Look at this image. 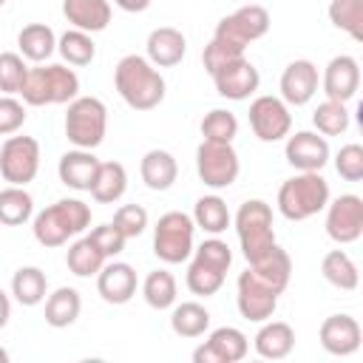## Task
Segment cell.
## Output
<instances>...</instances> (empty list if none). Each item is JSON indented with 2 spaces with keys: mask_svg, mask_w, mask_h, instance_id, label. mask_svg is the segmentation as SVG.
I'll list each match as a JSON object with an SVG mask.
<instances>
[{
  "mask_svg": "<svg viewBox=\"0 0 363 363\" xmlns=\"http://www.w3.org/2000/svg\"><path fill=\"white\" fill-rule=\"evenodd\" d=\"M113 85L133 111H153L164 99V77L142 54H125L113 68Z\"/></svg>",
  "mask_w": 363,
  "mask_h": 363,
  "instance_id": "cell-1",
  "label": "cell"
},
{
  "mask_svg": "<svg viewBox=\"0 0 363 363\" xmlns=\"http://www.w3.org/2000/svg\"><path fill=\"white\" fill-rule=\"evenodd\" d=\"M275 204L286 221H306L329 204V182L318 170H298L278 187Z\"/></svg>",
  "mask_w": 363,
  "mask_h": 363,
  "instance_id": "cell-2",
  "label": "cell"
},
{
  "mask_svg": "<svg viewBox=\"0 0 363 363\" xmlns=\"http://www.w3.org/2000/svg\"><path fill=\"white\" fill-rule=\"evenodd\" d=\"M79 94V77L74 74V68L57 65V62H37L34 68H28L20 96L26 105L43 108V105H65Z\"/></svg>",
  "mask_w": 363,
  "mask_h": 363,
  "instance_id": "cell-3",
  "label": "cell"
},
{
  "mask_svg": "<svg viewBox=\"0 0 363 363\" xmlns=\"http://www.w3.org/2000/svg\"><path fill=\"white\" fill-rule=\"evenodd\" d=\"M91 224V207L79 199H60L34 216V238L43 247H62L71 235H79Z\"/></svg>",
  "mask_w": 363,
  "mask_h": 363,
  "instance_id": "cell-4",
  "label": "cell"
},
{
  "mask_svg": "<svg viewBox=\"0 0 363 363\" xmlns=\"http://www.w3.org/2000/svg\"><path fill=\"white\" fill-rule=\"evenodd\" d=\"M233 264V250L221 238H207L193 250V261L187 267V289L193 295H216L224 286L227 269Z\"/></svg>",
  "mask_w": 363,
  "mask_h": 363,
  "instance_id": "cell-5",
  "label": "cell"
},
{
  "mask_svg": "<svg viewBox=\"0 0 363 363\" xmlns=\"http://www.w3.org/2000/svg\"><path fill=\"white\" fill-rule=\"evenodd\" d=\"M108 130V108L96 96H74L65 111V136L74 147L94 150Z\"/></svg>",
  "mask_w": 363,
  "mask_h": 363,
  "instance_id": "cell-6",
  "label": "cell"
},
{
  "mask_svg": "<svg viewBox=\"0 0 363 363\" xmlns=\"http://www.w3.org/2000/svg\"><path fill=\"white\" fill-rule=\"evenodd\" d=\"M235 233L241 244V255L247 264L258 261L272 244H275V230H272V207L261 199H250L238 207L235 213Z\"/></svg>",
  "mask_w": 363,
  "mask_h": 363,
  "instance_id": "cell-7",
  "label": "cell"
},
{
  "mask_svg": "<svg viewBox=\"0 0 363 363\" xmlns=\"http://www.w3.org/2000/svg\"><path fill=\"white\" fill-rule=\"evenodd\" d=\"M193 216L170 210L164 216H159L156 227H153V252L159 261L164 264H182L190 258L193 252Z\"/></svg>",
  "mask_w": 363,
  "mask_h": 363,
  "instance_id": "cell-8",
  "label": "cell"
},
{
  "mask_svg": "<svg viewBox=\"0 0 363 363\" xmlns=\"http://www.w3.org/2000/svg\"><path fill=\"white\" fill-rule=\"evenodd\" d=\"M196 173L213 190L230 187L241 173V162H238V153H235L233 142L201 139V145L196 147Z\"/></svg>",
  "mask_w": 363,
  "mask_h": 363,
  "instance_id": "cell-9",
  "label": "cell"
},
{
  "mask_svg": "<svg viewBox=\"0 0 363 363\" xmlns=\"http://www.w3.org/2000/svg\"><path fill=\"white\" fill-rule=\"evenodd\" d=\"M267 31H269V11L264 6L250 3V6H241L233 14L221 17L213 31V40H218L235 51H244L252 40H261Z\"/></svg>",
  "mask_w": 363,
  "mask_h": 363,
  "instance_id": "cell-10",
  "label": "cell"
},
{
  "mask_svg": "<svg viewBox=\"0 0 363 363\" xmlns=\"http://www.w3.org/2000/svg\"><path fill=\"white\" fill-rule=\"evenodd\" d=\"M40 170V142L34 136H9L0 147V176L9 184L26 187Z\"/></svg>",
  "mask_w": 363,
  "mask_h": 363,
  "instance_id": "cell-11",
  "label": "cell"
},
{
  "mask_svg": "<svg viewBox=\"0 0 363 363\" xmlns=\"http://www.w3.org/2000/svg\"><path fill=\"white\" fill-rule=\"evenodd\" d=\"M250 128L261 142H281L292 130L289 105L281 96H255L250 102Z\"/></svg>",
  "mask_w": 363,
  "mask_h": 363,
  "instance_id": "cell-12",
  "label": "cell"
},
{
  "mask_svg": "<svg viewBox=\"0 0 363 363\" xmlns=\"http://www.w3.org/2000/svg\"><path fill=\"white\" fill-rule=\"evenodd\" d=\"M326 235L335 244H354L363 235V199L354 193H343L332 199L326 207Z\"/></svg>",
  "mask_w": 363,
  "mask_h": 363,
  "instance_id": "cell-13",
  "label": "cell"
},
{
  "mask_svg": "<svg viewBox=\"0 0 363 363\" xmlns=\"http://www.w3.org/2000/svg\"><path fill=\"white\" fill-rule=\"evenodd\" d=\"M235 303H238L241 318L252 323H264L278 309V292L269 289L252 269H244L235 281Z\"/></svg>",
  "mask_w": 363,
  "mask_h": 363,
  "instance_id": "cell-14",
  "label": "cell"
},
{
  "mask_svg": "<svg viewBox=\"0 0 363 363\" xmlns=\"http://www.w3.org/2000/svg\"><path fill=\"white\" fill-rule=\"evenodd\" d=\"M210 77H213V85H216L218 96L233 99V102H241V99L252 96L261 85V74L247 57H235V60L224 62Z\"/></svg>",
  "mask_w": 363,
  "mask_h": 363,
  "instance_id": "cell-15",
  "label": "cell"
},
{
  "mask_svg": "<svg viewBox=\"0 0 363 363\" xmlns=\"http://www.w3.org/2000/svg\"><path fill=\"white\" fill-rule=\"evenodd\" d=\"M250 352V340L241 329L235 326H221L213 329L210 337L193 352L196 363H238Z\"/></svg>",
  "mask_w": 363,
  "mask_h": 363,
  "instance_id": "cell-16",
  "label": "cell"
},
{
  "mask_svg": "<svg viewBox=\"0 0 363 363\" xmlns=\"http://www.w3.org/2000/svg\"><path fill=\"white\" fill-rule=\"evenodd\" d=\"M320 88L326 94V99H335V102H349L354 99L357 88H360V65L354 57L349 54H337L326 62L323 68V77H320Z\"/></svg>",
  "mask_w": 363,
  "mask_h": 363,
  "instance_id": "cell-17",
  "label": "cell"
},
{
  "mask_svg": "<svg viewBox=\"0 0 363 363\" xmlns=\"http://www.w3.org/2000/svg\"><path fill=\"white\" fill-rule=\"evenodd\" d=\"M284 156L295 170H323L329 162V142L318 130H298L286 136Z\"/></svg>",
  "mask_w": 363,
  "mask_h": 363,
  "instance_id": "cell-18",
  "label": "cell"
},
{
  "mask_svg": "<svg viewBox=\"0 0 363 363\" xmlns=\"http://www.w3.org/2000/svg\"><path fill=\"white\" fill-rule=\"evenodd\" d=\"M318 85H320L318 65L309 62V60H295L281 74V99L286 105L301 108L318 94Z\"/></svg>",
  "mask_w": 363,
  "mask_h": 363,
  "instance_id": "cell-19",
  "label": "cell"
},
{
  "mask_svg": "<svg viewBox=\"0 0 363 363\" xmlns=\"http://www.w3.org/2000/svg\"><path fill=\"white\" fill-rule=\"evenodd\" d=\"M318 337H320V346L335 354V357H346V354H354L360 349V323L352 318V315H329L320 329H318Z\"/></svg>",
  "mask_w": 363,
  "mask_h": 363,
  "instance_id": "cell-20",
  "label": "cell"
},
{
  "mask_svg": "<svg viewBox=\"0 0 363 363\" xmlns=\"http://www.w3.org/2000/svg\"><path fill=\"white\" fill-rule=\"evenodd\" d=\"M136 269L125 261H111L102 264V269L96 272V292L102 295L105 303L122 306L136 295Z\"/></svg>",
  "mask_w": 363,
  "mask_h": 363,
  "instance_id": "cell-21",
  "label": "cell"
},
{
  "mask_svg": "<svg viewBox=\"0 0 363 363\" xmlns=\"http://www.w3.org/2000/svg\"><path fill=\"white\" fill-rule=\"evenodd\" d=\"M145 51H147V60L156 65V68H173L184 60L187 54V40L179 28L173 26H159L147 34V43H145Z\"/></svg>",
  "mask_w": 363,
  "mask_h": 363,
  "instance_id": "cell-22",
  "label": "cell"
},
{
  "mask_svg": "<svg viewBox=\"0 0 363 363\" xmlns=\"http://www.w3.org/2000/svg\"><path fill=\"white\" fill-rule=\"evenodd\" d=\"M96 167H99V159L94 156V150H68L60 156V164H57V173H60V182L71 190H91V182L96 176Z\"/></svg>",
  "mask_w": 363,
  "mask_h": 363,
  "instance_id": "cell-23",
  "label": "cell"
},
{
  "mask_svg": "<svg viewBox=\"0 0 363 363\" xmlns=\"http://www.w3.org/2000/svg\"><path fill=\"white\" fill-rule=\"evenodd\" d=\"M62 14L71 28L96 34L105 31L111 23V3L108 0H62Z\"/></svg>",
  "mask_w": 363,
  "mask_h": 363,
  "instance_id": "cell-24",
  "label": "cell"
},
{
  "mask_svg": "<svg viewBox=\"0 0 363 363\" xmlns=\"http://www.w3.org/2000/svg\"><path fill=\"white\" fill-rule=\"evenodd\" d=\"M255 352L267 360H284L295 349V329L284 320H264V326L252 337Z\"/></svg>",
  "mask_w": 363,
  "mask_h": 363,
  "instance_id": "cell-25",
  "label": "cell"
},
{
  "mask_svg": "<svg viewBox=\"0 0 363 363\" xmlns=\"http://www.w3.org/2000/svg\"><path fill=\"white\" fill-rule=\"evenodd\" d=\"M250 269H252L269 289H275V292L281 295V292L289 286V278H292V258H289L286 250H281L278 244H272L258 261L250 264Z\"/></svg>",
  "mask_w": 363,
  "mask_h": 363,
  "instance_id": "cell-26",
  "label": "cell"
},
{
  "mask_svg": "<svg viewBox=\"0 0 363 363\" xmlns=\"http://www.w3.org/2000/svg\"><path fill=\"white\" fill-rule=\"evenodd\" d=\"M139 176H142V182H145L150 190H159V193H162V190H170V187H173V182H176V176H179V164H176L173 153L153 147V150H147V153L142 156V162H139Z\"/></svg>",
  "mask_w": 363,
  "mask_h": 363,
  "instance_id": "cell-27",
  "label": "cell"
},
{
  "mask_svg": "<svg viewBox=\"0 0 363 363\" xmlns=\"http://www.w3.org/2000/svg\"><path fill=\"white\" fill-rule=\"evenodd\" d=\"M125 190H128V170H125V164H119V162H99L96 176L91 182V190H88L94 196V201L113 204V201H119L125 196Z\"/></svg>",
  "mask_w": 363,
  "mask_h": 363,
  "instance_id": "cell-28",
  "label": "cell"
},
{
  "mask_svg": "<svg viewBox=\"0 0 363 363\" xmlns=\"http://www.w3.org/2000/svg\"><path fill=\"white\" fill-rule=\"evenodd\" d=\"M17 48H20V57L23 60L45 62L57 51V37H54L51 26H45V23H28L17 34Z\"/></svg>",
  "mask_w": 363,
  "mask_h": 363,
  "instance_id": "cell-29",
  "label": "cell"
},
{
  "mask_svg": "<svg viewBox=\"0 0 363 363\" xmlns=\"http://www.w3.org/2000/svg\"><path fill=\"white\" fill-rule=\"evenodd\" d=\"M82 298L74 286H60L45 298V323L54 329H65L79 318Z\"/></svg>",
  "mask_w": 363,
  "mask_h": 363,
  "instance_id": "cell-30",
  "label": "cell"
},
{
  "mask_svg": "<svg viewBox=\"0 0 363 363\" xmlns=\"http://www.w3.org/2000/svg\"><path fill=\"white\" fill-rule=\"evenodd\" d=\"M11 295L20 306H37L48 295V278L40 267H20L11 275Z\"/></svg>",
  "mask_w": 363,
  "mask_h": 363,
  "instance_id": "cell-31",
  "label": "cell"
},
{
  "mask_svg": "<svg viewBox=\"0 0 363 363\" xmlns=\"http://www.w3.org/2000/svg\"><path fill=\"white\" fill-rule=\"evenodd\" d=\"M320 272L323 278L335 286V289H343V292H352L357 289L360 284V272H357V264L343 252V250H329L320 261Z\"/></svg>",
  "mask_w": 363,
  "mask_h": 363,
  "instance_id": "cell-32",
  "label": "cell"
},
{
  "mask_svg": "<svg viewBox=\"0 0 363 363\" xmlns=\"http://www.w3.org/2000/svg\"><path fill=\"white\" fill-rule=\"evenodd\" d=\"M233 216L227 210V201L221 196H201L193 207V224L210 235H218L230 227Z\"/></svg>",
  "mask_w": 363,
  "mask_h": 363,
  "instance_id": "cell-33",
  "label": "cell"
},
{
  "mask_svg": "<svg viewBox=\"0 0 363 363\" xmlns=\"http://www.w3.org/2000/svg\"><path fill=\"white\" fill-rule=\"evenodd\" d=\"M170 329L179 337H201L210 329V312L201 303H196V301H184V303L173 306Z\"/></svg>",
  "mask_w": 363,
  "mask_h": 363,
  "instance_id": "cell-34",
  "label": "cell"
},
{
  "mask_svg": "<svg viewBox=\"0 0 363 363\" xmlns=\"http://www.w3.org/2000/svg\"><path fill=\"white\" fill-rule=\"evenodd\" d=\"M34 216V199L26 187L9 184L0 190V224L6 227H20Z\"/></svg>",
  "mask_w": 363,
  "mask_h": 363,
  "instance_id": "cell-35",
  "label": "cell"
},
{
  "mask_svg": "<svg viewBox=\"0 0 363 363\" xmlns=\"http://www.w3.org/2000/svg\"><path fill=\"white\" fill-rule=\"evenodd\" d=\"M105 261H108V258L96 250V244H94L88 235L79 238V241H74V244L68 247V252H65V264H68V269H71L77 278H91V275H96Z\"/></svg>",
  "mask_w": 363,
  "mask_h": 363,
  "instance_id": "cell-36",
  "label": "cell"
},
{
  "mask_svg": "<svg viewBox=\"0 0 363 363\" xmlns=\"http://www.w3.org/2000/svg\"><path fill=\"white\" fill-rule=\"evenodd\" d=\"M142 295L150 309H170L176 303V278L167 269H153L142 281Z\"/></svg>",
  "mask_w": 363,
  "mask_h": 363,
  "instance_id": "cell-37",
  "label": "cell"
},
{
  "mask_svg": "<svg viewBox=\"0 0 363 363\" xmlns=\"http://www.w3.org/2000/svg\"><path fill=\"white\" fill-rule=\"evenodd\" d=\"M326 11L335 28L346 31L354 43H363V0H332Z\"/></svg>",
  "mask_w": 363,
  "mask_h": 363,
  "instance_id": "cell-38",
  "label": "cell"
},
{
  "mask_svg": "<svg viewBox=\"0 0 363 363\" xmlns=\"http://www.w3.org/2000/svg\"><path fill=\"white\" fill-rule=\"evenodd\" d=\"M57 51L62 54V60L68 65H88L94 57H96V45L91 40L88 31H79V28H71L65 31L60 40H57Z\"/></svg>",
  "mask_w": 363,
  "mask_h": 363,
  "instance_id": "cell-39",
  "label": "cell"
},
{
  "mask_svg": "<svg viewBox=\"0 0 363 363\" xmlns=\"http://www.w3.org/2000/svg\"><path fill=\"white\" fill-rule=\"evenodd\" d=\"M312 125L318 128L320 136H340L349 128V111L343 102L323 99L312 113Z\"/></svg>",
  "mask_w": 363,
  "mask_h": 363,
  "instance_id": "cell-40",
  "label": "cell"
},
{
  "mask_svg": "<svg viewBox=\"0 0 363 363\" xmlns=\"http://www.w3.org/2000/svg\"><path fill=\"white\" fill-rule=\"evenodd\" d=\"M238 133V119L227 108H213L201 119V136L210 142H233Z\"/></svg>",
  "mask_w": 363,
  "mask_h": 363,
  "instance_id": "cell-41",
  "label": "cell"
},
{
  "mask_svg": "<svg viewBox=\"0 0 363 363\" xmlns=\"http://www.w3.org/2000/svg\"><path fill=\"white\" fill-rule=\"evenodd\" d=\"M26 74H28V65L20 54H14V51L0 54V91L3 94H20Z\"/></svg>",
  "mask_w": 363,
  "mask_h": 363,
  "instance_id": "cell-42",
  "label": "cell"
},
{
  "mask_svg": "<svg viewBox=\"0 0 363 363\" xmlns=\"http://www.w3.org/2000/svg\"><path fill=\"white\" fill-rule=\"evenodd\" d=\"M125 238H136L145 233L147 227V210L142 204H122L116 213H113V221H111Z\"/></svg>",
  "mask_w": 363,
  "mask_h": 363,
  "instance_id": "cell-43",
  "label": "cell"
},
{
  "mask_svg": "<svg viewBox=\"0 0 363 363\" xmlns=\"http://www.w3.org/2000/svg\"><path fill=\"white\" fill-rule=\"evenodd\" d=\"M335 170L346 182H360L363 179V147L357 142L343 145L335 156Z\"/></svg>",
  "mask_w": 363,
  "mask_h": 363,
  "instance_id": "cell-44",
  "label": "cell"
},
{
  "mask_svg": "<svg viewBox=\"0 0 363 363\" xmlns=\"http://www.w3.org/2000/svg\"><path fill=\"white\" fill-rule=\"evenodd\" d=\"M26 116H28L26 113V105L20 99H14L11 94L0 96V136L17 133L23 128V122H26Z\"/></svg>",
  "mask_w": 363,
  "mask_h": 363,
  "instance_id": "cell-45",
  "label": "cell"
},
{
  "mask_svg": "<svg viewBox=\"0 0 363 363\" xmlns=\"http://www.w3.org/2000/svg\"><path fill=\"white\" fill-rule=\"evenodd\" d=\"M88 238L96 244V250H99L105 258L119 255V252L125 250V241H128L113 224H99V227H94V230L88 233Z\"/></svg>",
  "mask_w": 363,
  "mask_h": 363,
  "instance_id": "cell-46",
  "label": "cell"
},
{
  "mask_svg": "<svg viewBox=\"0 0 363 363\" xmlns=\"http://www.w3.org/2000/svg\"><path fill=\"white\" fill-rule=\"evenodd\" d=\"M113 3H116L122 11H130V14H136V11H145V9H147L153 0H113Z\"/></svg>",
  "mask_w": 363,
  "mask_h": 363,
  "instance_id": "cell-47",
  "label": "cell"
},
{
  "mask_svg": "<svg viewBox=\"0 0 363 363\" xmlns=\"http://www.w3.org/2000/svg\"><path fill=\"white\" fill-rule=\"evenodd\" d=\"M9 318H11V301H9V295L0 289V329L9 323Z\"/></svg>",
  "mask_w": 363,
  "mask_h": 363,
  "instance_id": "cell-48",
  "label": "cell"
},
{
  "mask_svg": "<svg viewBox=\"0 0 363 363\" xmlns=\"http://www.w3.org/2000/svg\"><path fill=\"white\" fill-rule=\"evenodd\" d=\"M6 360H9V352H6V349H0V363H6Z\"/></svg>",
  "mask_w": 363,
  "mask_h": 363,
  "instance_id": "cell-49",
  "label": "cell"
},
{
  "mask_svg": "<svg viewBox=\"0 0 363 363\" xmlns=\"http://www.w3.org/2000/svg\"><path fill=\"white\" fill-rule=\"evenodd\" d=\"M3 3H6V0H0V6H3Z\"/></svg>",
  "mask_w": 363,
  "mask_h": 363,
  "instance_id": "cell-50",
  "label": "cell"
}]
</instances>
